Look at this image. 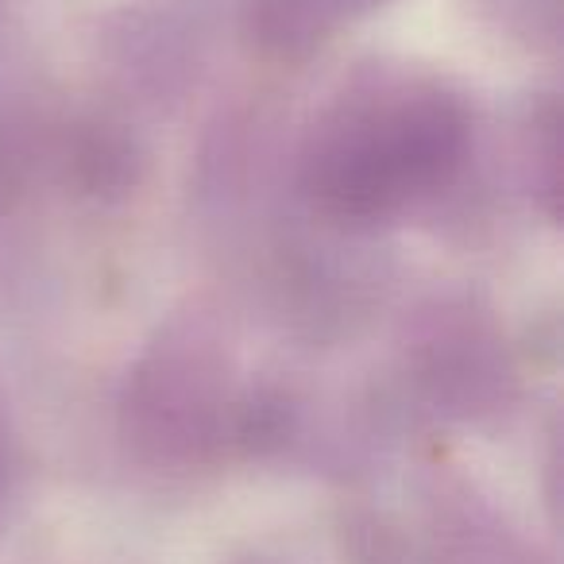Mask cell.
<instances>
[{
  "label": "cell",
  "mask_w": 564,
  "mask_h": 564,
  "mask_svg": "<svg viewBox=\"0 0 564 564\" xmlns=\"http://www.w3.org/2000/svg\"><path fill=\"white\" fill-rule=\"evenodd\" d=\"M471 155L456 89L410 66H360L314 112L299 148L302 194L352 225L406 217L441 197Z\"/></svg>",
  "instance_id": "1"
},
{
  "label": "cell",
  "mask_w": 564,
  "mask_h": 564,
  "mask_svg": "<svg viewBox=\"0 0 564 564\" xmlns=\"http://www.w3.org/2000/svg\"><path fill=\"white\" fill-rule=\"evenodd\" d=\"M236 564H271V561H259V556H251V561H236Z\"/></svg>",
  "instance_id": "5"
},
{
  "label": "cell",
  "mask_w": 564,
  "mask_h": 564,
  "mask_svg": "<svg viewBox=\"0 0 564 564\" xmlns=\"http://www.w3.org/2000/svg\"><path fill=\"white\" fill-rule=\"evenodd\" d=\"M20 479H24V456H20V437L17 425H12L9 402H4V391H0V518L17 499Z\"/></svg>",
  "instance_id": "4"
},
{
  "label": "cell",
  "mask_w": 564,
  "mask_h": 564,
  "mask_svg": "<svg viewBox=\"0 0 564 564\" xmlns=\"http://www.w3.org/2000/svg\"><path fill=\"white\" fill-rule=\"evenodd\" d=\"M0 128H4V124H0Z\"/></svg>",
  "instance_id": "6"
},
{
  "label": "cell",
  "mask_w": 564,
  "mask_h": 564,
  "mask_svg": "<svg viewBox=\"0 0 564 564\" xmlns=\"http://www.w3.org/2000/svg\"><path fill=\"white\" fill-rule=\"evenodd\" d=\"M240 402L232 356L209 314H178L132 364L120 394V433L151 468L194 471L236 437Z\"/></svg>",
  "instance_id": "2"
},
{
  "label": "cell",
  "mask_w": 564,
  "mask_h": 564,
  "mask_svg": "<svg viewBox=\"0 0 564 564\" xmlns=\"http://www.w3.org/2000/svg\"><path fill=\"white\" fill-rule=\"evenodd\" d=\"M406 360L437 410L456 417L499 410L514 376L495 325L471 306H453V302H433L414 317Z\"/></svg>",
  "instance_id": "3"
}]
</instances>
